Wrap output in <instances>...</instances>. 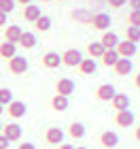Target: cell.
I'll return each mask as SVG.
<instances>
[{
  "instance_id": "obj_31",
  "label": "cell",
  "mask_w": 140,
  "mask_h": 149,
  "mask_svg": "<svg viewBox=\"0 0 140 149\" xmlns=\"http://www.w3.org/2000/svg\"><path fill=\"white\" fill-rule=\"evenodd\" d=\"M106 4H108L110 9H123V6L128 4V0H106Z\"/></svg>"
},
{
  "instance_id": "obj_27",
  "label": "cell",
  "mask_w": 140,
  "mask_h": 149,
  "mask_svg": "<svg viewBox=\"0 0 140 149\" xmlns=\"http://www.w3.org/2000/svg\"><path fill=\"white\" fill-rule=\"evenodd\" d=\"M125 40H132V43H140V28H136V26H128L125 28Z\"/></svg>"
},
{
  "instance_id": "obj_33",
  "label": "cell",
  "mask_w": 140,
  "mask_h": 149,
  "mask_svg": "<svg viewBox=\"0 0 140 149\" xmlns=\"http://www.w3.org/2000/svg\"><path fill=\"white\" fill-rule=\"evenodd\" d=\"M128 4L132 11H140V0H128Z\"/></svg>"
},
{
  "instance_id": "obj_42",
  "label": "cell",
  "mask_w": 140,
  "mask_h": 149,
  "mask_svg": "<svg viewBox=\"0 0 140 149\" xmlns=\"http://www.w3.org/2000/svg\"><path fill=\"white\" fill-rule=\"evenodd\" d=\"M74 149H87V147H74Z\"/></svg>"
},
{
  "instance_id": "obj_12",
  "label": "cell",
  "mask_w": 140,
  "mask_h": 149,
  "mask_svg": "<svg viewBox=\"0 0 140 149\" xmlns=\"http://www.w3.org/2000/svg\"><path fill=\"white\" fill-rule=\"evenodd\" d=\"M112 70H115L117 77H128V74H132V70H134V62H132L130 58H119V62L112 66Z\"/></svg>"
},
{
  "instance_id": "obj_40",
  "label": "cell",
  "mask_w": 140,
  "mask_h": 149,
  "mask_svg": "<svg viewBox=\"0 0 140 149\" xmlns=\"http://www.w3.org/2000/svg\"><path fill=\"white\" fill-rule=\"evenodd\" d=\"M2 113H4V107H2V104H0V115H2Z\"/></svg>"
},
{
  "instance_id": "obj_8",
  "label": "cell",
  "mask_w": 140,
  "mask_h": 149,
  "mask_svg": "<svg viewBox=\"0 0 140 149\" xmlns=\"http://www.w3.org/2000/svg\"><path fill=\"white\" fill-rule=\"evenodd\" d=\"M115 94H117V90H115L112 83H102L96 90V100L98 102H110V100L115 98Z\"/></svg>"
},
{
  "instance_id": "obj_22",
  "label": "cell",
  "mask_w": 140,
  "mask_h": 149,
  "mask_svg": "<svg viewBox=\"0 0 140 149\" xmlns=\"http://www.w3.org/2000/svg\"><path fill=\"white\" fill-rule=\"evenodd\" d=\"M70 17L74 19L77 24H91V11H87V9H74L70 13Z\"/></svg>"
},
{
  "instance_id": "obj_10",
  "label": "cell",
  "mask_w": 140,
  "mask_h": 149,
  "mask_svg": "<svg viewBox=\"0 0 140 149\" xmlns=\"http://www.w3.org/2000/svg\"><path fill=\"white\" fill-rule=\"evenodd\" d=\"M28 58H23V56H15V58H11L9 60V70L13 74H23L26 70H28Z\"/></svg>"
},
{
  "instance_id": "obj_38",
  "label": "cell",
  "mask_w": 140,
  "mask_h": 149,
  "mask_svg": "<svg viewBox=\"0 0 140 149\" xmlns=\"http://www.w3.org/2000/svg\"><path fill=\"white\" fill-rule=\"evenodd\" d=\"M134 85L140 90V72H136V77H134Z\"/></svg>"
},
{
  "instance_id": "obj_19",
  "label": "cell",
  "mask_w": 140,
  "mask_h": 149,
  "mask_svg": "<svg viewBox=\"0 0 140 149\" xmlns=\"http://www.w3.org/2000/svg\"><path fill=\"white\" fill-rule=\"evenodd\" d=\"M98 70V60L93 58H83V62L79 64V72L81 74H93Z\"/></svg>"
},
{
  "instance_id": "obj_26",
  "label": "cell",
  "mask_w": 140,
  "mask_h": 149,
  "mask_svg": "<svg viewBox=\"0 0 140 149\" xmlns=\"http://www.w3.org/2000/svg\"><path fill=\"white\" fill-rule=\"evenodd\" d=\"M51 24H53V22H51L49 15H41V17L34 22V30H38V32H49V30H51Z\"/></svg>"
},
{
  "instance_id": "obj_13",
  "label": "cell",
  "mask_w": 140,
  "mask_h": 149,
  "mask_svg": "<svg viewBox=\"0 0 140 149\" xmlns=\"http://www.w3.org/2000/svg\"><path fill=\"white\" fill-rule=\"evenodd\" d=\"M100 145H102L104 149H115L119 145V134L115 130H104L102 134H100Z\"/></svg>"
},
{
  "instance_id": "obj_15",
  "label": "cell",
  "mask_w": 140,
  "mask_h": 149,
  "mask_svg": "<svg viewBox=\"0 0 140 149\" xmlns=\"http://www.w3.org/2000/svg\"><path fill=\"white\" fill-rule=\"evenodd\" d=\"M119 40L121 38H119L112 30H106V32H102V36H100V43H102L104 49H117Z\"/></svg>"
},
{
  "instance_id": "obj_18",
  "label": "cell",
  "mask_w": 140,
  "mask_h": 149,
  "mask_svg": "<svg viewBox=\"0 0 140 149\" xmlns=\"http://www.w3.org/2000/svg\"><path fill=\"white\" fill-rule=\"evenodd\" d=\"M41 15H43V13H41V6H38V4H28V6H23V19H26V22L34 24Z\"/></svg>"
},
{
  "instance_id": "obj_35",
  "label": "cell",
  "mask_w": 140,
  "mask_h": 149,
  "mask_svg": "<svg viewBox=\"0 0 140 149\" xmlns=\"http://www.w3.org/2000/svg\"><path fill=\"white\" fill-rule=\"evenodd\" d=\"M4 26H6V13L0 11V28H4Z\"/></svg>"
},
{
  "instance_id": "obj_11",
  "label": "cell",
  "mask_w": 140,
  "mask_h": 149,
  "mask_svg": "<svg viewBox=\"0 0 140 149\" xmlns=\"http://www.w3.org/2000/svg\"><path fill=\"white\" fill-rule=\"evenodd\" d=\"M41 64L45 66V68H49V70H55L62 66V56H59L57 51H47L43 60H41Z\"/></svg>"
},
{
  "instance_id": "obj_32",
  "label": "cell",
  "mask_w": 140,
  "mask_h": 149,
  "mask_svg": "<svg viewBox=\"0 0 140 149\" xmlns=\"http://www.w3.org/2000/svg\"><path fill=\"white\" fill-rule=\"evenodd\" d=\"M9 145H11V141L4 136V134H0V149H9Z\"/></svg>"
},
{
  "instance_id": "obj_7",
  "label": "cell",
  "mask_w": 140,
  "mask_h": 149,
  "mask_svg": "<svg viewBox=\"0 0 140 149\" xmlns=\"http://www.w3.org/2000/svg\"><path fill=\"white\" fill-rule=\"evenodd\" d=\"M28 113V107H26L23 100H13V102L6 107V115L13 119V121H17V119H21L23 115Z\"/></svg>"
},
{
  "instance_id": "obj_39",
  "label": "cell",
  "mask_w": 140,
  "mask_h": 149,
  "mask_svg": "<svg viewBox=\"0 0 140 149\" xmlns=\"http://www.w3.org/2000/svg\"><path fill=\"white\" fill-rule=\"evenodd\" d=\"M57 149H74V147H72V145H70V143H62V145H59V147H57Z\"/></svg>"
},
{
  "instance_id": "obj_25",
  "label": "cell",
  "mask_w": 140,
  "mask_h": 149,
  "mask_svg": "<svg viewBox=\"0 0 140 149\" xmlns=\"http://www.w3.org/2000/svg\"><path fill=\"white\" fill-rule=\"evenodd\" d=\"M100 62H102L106 68H112V66L119 62V53H117V49H106L104 56L100 58Z\"/></svg>"
},
{
  "instance_id": "obj_16",
  "label": "cell",
  "mask_w": 140,
  "mask_h": 149,
  "mask_svg": "<svg viewBox=\"0 0 140 149\" xmlns=\"http://www.w3.org/2000/svg\"><path fill=\"white\" fill-rule=\"evenodd\" d=\"M21 34H23V30L19 28V26L11 24V26H6V30H4V40H9V43L17 45V43H19V38H21Z\"/></svg>"
},
{
  "instance_id": "obj_3",
  "label": "cell",
  "mask_w": 140,
  "mask_h": 149,
  "mask_svg": "<svg viewBox=\"0 0 140 149\" xmlns=\"http://www.w3.org/2000/svg\"><path fill=\"white\" fill-rule=\"evenodd\" d=\"M64 136H66V132L59 126H51V128H47V130H45V143L47 145L59 147V145L64 143Z\"/></svg>"
},
{
  "instance_id": "obj_30",
  "label": "cell",
  "mask_w": 140,
  "mask_h": 149,
  "mask_svg": "<svg viewBox=\"0 0 140 149\" xmlns=\"http://www.w3.org/2000/svg\"><path fill=\"white\" fill-rule=\"evenodd\" d=\"M128 26H136V28H140V11H130L128 13Z\"/></svg>"
},
{
  "instance_id": "obj_4",
  "label": "cell",
  "mask_w": 140,
  "mask_h": 149,
  "mask_svg": "<svg viewBox=\"0 0 140 149\" xmlns=\"http://www.w3.org/2000/svg\"><path fill=\"white\" fill-rule=\"evenodd\" d=\"M83 62V53L79 49H66L62 53V66H68V68H79V64Z\"/></svg>"
},
{
  "instance_id": "obj_2",
  "label": "cell",
  "mask_w": 140,
  "mask_h": 149,
  "mask_svg": "<svg viewBox=\"0 0 140 149\" xmlns=\"http://www.w3.org/2000/svg\"><path fill=\"white\" fill-rule=\"evenodd\" d=\"M55 94L57 96H72L74 94V90H77V83H74V79H70V77H62V79H57L55 81Z\"/></svg>"
},
{
  "instance_id": "obj_20",
  "label": "cell",
  "mask_w": 140,
  "mask_h": 149,
  "mask_svg": "<svg viewBox=\"0 0 140 149\" xmlns=\"http://www.w3.org/2000/svg\"><path fill=\"white\" fill-rule=\"evenodd\" d=\"M17 47H23V49H34V47H36V34H34V32L23 30V34H21V38H19Z\"/></svg>"
},
{
  "instance_id": "obj_44",
  "label": "cell",
  "mask_w": 140,
  "mask_h": 149,
  "mask_svg": "<svg viewBox=\"0 0 140 149\" xmlns=\"http://www.w3.org/2000/svg\"><path fill=\"white\" fill-rule=\"evenodd\" d=\"M57 2H62V0H57Z\"/></svg>"
},
{
  "instance_id": "obj_5",
  "label": "cell",
  "mask_w": 140,
  "mask_h": 149,
  "mask_svg": "<svg viewBox=\"0 0 140 149\" xmlns=\"http://www.w3.org/2000/svg\"><path fill=\"white\" fill-rule=\"evenodd\" d=\"M2 134L11 141V143H19V141H21V136H23V128L19 126L17 121H9V124L2 128Z\"/></svg>"
},
{
  "instance_id": "obj_6",
  "label": "cell",
  "mask_w": 140,
  "mask_h": 149,
  "mask_svg": "<svg viewBox=\"0 0 140 149\" xmlns=\"http://www.w3.org/2000/svg\"><path fill=\"white\" fill-rule=\"evenodd\" d=\"M115 124L117 128H132L136 124V115L132 109H125V111H117L115 113Z\"/></svg>"
},
{
  "instance_id": "obj_23",
  "label": "cell",
  "mask_w": 140,
  "mask_h": 149,
  "mask_svg": "<svg viewBox=\"0 0 140 149\" xmlns=\"http://www.w3.org/2000/svg\"><path fill=\"white\" fill-rule=\"evenodd\" d=\"M104 47H102V43L100 40H91V43L87 45V58H93V60H100L104 56Z\"/></svg>"
},
{
  "instance_id": "obj_9",
  "label": "cell",
  "mask_w": 140,
  "mask_h": 149,
  "mask_svg": "<svg viewBox=\"0 0 140 149\" xmlns=\"http://www.w3.org/2000/svg\"><path fill=\"white\" fill-rule=\"evenodd\" d=\"M117 53H119V58H130L132 60L138 53V45L123 38V40H119V45H117Z\"/></svg>"
},
{
  "instance_id": "obj_24",
  "label": "cell",
  "mask_w": 140,
  "mask_h": 149,
  "mask_svg": "<svg viewBox=\"0 0 140 149\" xmlns=\"http://www.w3.org/2000/svg\"><path fill=\"white\" fill-rule=\"evenodd\" d=\"M15 56H17V45L9 43V40H2V43H0V58L11 60V58H15Z\"/></svg>"
},
{
  "instance_id": "obj_28",
  "label": "cell",
  "mask_w": 140,
  "mask_h": 149,
  "mask_svg": "<svg viewBox=\"0 0 140 149\" xmlns=\"http://www.w3.org/2000/svg\"><path fill=\"white\" fill-rule=\"evenodd\" d=\"M13 92L9 90V87H0V104L2 107H9L11 102H13Z\"/></svg>"
},
{
  "instance_id": "obj_37",
  "label": "cell",
  "mask_w": 140,
  "mask_h": 149,
  "mask_svg": "<svg viewBox=\"0 0 140 149\" xmlns=\"http://www.w3.org/2000/svg\"><path fill=\"white\" fill-rule=\"evenodd\" d=\"M17 4H21V6H28V4H32V0H15Z\"/></svg>"
},
{
  "instance_id": "obj_17",
  "label": "cell",
  "mask_w": 140,
  "mask_h": 149,
  "mask_svg": "<svg viewBox=\"0 0 140 149\" xmlns=\"http://www.w3.org/2000/svg\"><path fill=\"white\" fill-rule=\"evenodd\" d=\"M49 104H51V109L57 111V113H64V111L70 109V100L66 98V96H57V94L49 100Z\"/></svg>"
},
{
  "instance_id": "obj_41",
  "label": "cell",
  "mask_w": 140,
  "mask_h": 149,
  "mask_svg": "<svg viewBox=\"0 0 140 149\" xmlns=\"http://www.w3.org/2000/svg\"><path fill=\"white\" fill-rule=\"evenodd\" d=\"M2 128H4V126H2V121H0V134H2Z\"/></svg>"
},
{
  "instance_id": "obj_34",
  "label": "cell",
  "mask_w": 140,
  "mask_h": 149,
  "mask_svg": "<svg viewBox=\"0 0 140 149\" xmlns=\"http://www.w3.org/2000/svg\"><path fill=\"white\" fill-rule=\"evenodd\" d=\"M17 149H36V145L34 143H19Z\"/></svg>"
},
{
  "instance_id": "obj_36",
  "label": "cell",
  "mask_w": 140,
  "mask_h": 149,
  "mask_svg": "<svg viewBox=\"0 0 140 149\" xmlns=\"http://www.w3.org/2000/svg\"><path fill=\"white\" fill-rule=\"evenodd\" d=\"M134 139L140 143V126H136V128H134Z\"/></svg>"
},
{
  "instance_id": "obj_1",
  "label": "cell",
  "mask_w": 140,
  "mask_h": 149,
  "mask_svg": "<svg viewBox=\"0 0 140 149\" xmlns=\"http://www.w3.org/2000/svg\"><path fill=\"white\" fill-rule=\"evenodd\" d=\"M89 26H91L93 30H98V32H106V30H110V26H112V17L108 15V13L98 11V13H93Z\"/></svg>"
},
{
  "instance_id": "obj_29",
  "label": "cell",
  "mask_w": 140,
  "mask_h": 149,
  "mask_svg": "<svg viewBox=\"0 0 140 149\" xmlns=\"http://www.w3.org/2000/svg\"><path fill=\"white\" fill-rule=\"evenodd\" d=\"M15 4H17L15 0H0V11L9 15V13H13V11H15Z\"/></svg>"
},
{
  "instance_id": "obj_21",
  "label": "cell",
  "mask_w": 140,
  "mask_h": 149,
  "mask_svg": "<svg viewBox=\"0 0 140 149\" xmlns=\"http://www.w3.org/2000/svg\"><path fill=\"white\" fill-rule=\"evenodd\" d=\"M85 124H81V121H72V124L68 126V134H70V139H74V141H81L85 136Z\"/></svg>"
},
{
  "instance_id": "obj_14",
  "label": "cell",
  "mask_w": 140,
  "mask_h": 149,
  "mask_svg": "<svg viewBox=\"0 0 140 149\" xmlns=\"http://www.w3.org/2000/svg\"><path fill=\"white\" fill-rule=\"evenodd\" d=\"M130 102H132V100H130L128 94L117 92V94H115V98L110 100V107H112V109H115V113H117V111H125V109H130Z\"/></svg>"
},
{
  "instance_id": "obj_43",
  "label": "cell",
  "mask_w": 140,
  "mask_h": 149,
  "mask_svg": "<svg viewBox=\"0 0 140 149\" xmlns=\"http://www.w3.org/2000/svg\"><path fill=\"white\" fill-rule=\"evenodd\" d=\"M41 2H51V0H41Z\"/></svg>"
}]
</instances>
